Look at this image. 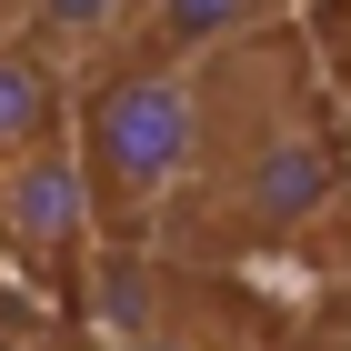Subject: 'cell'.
Instances as JSON below:
<instances>
[{"instance_id":"5","label":"cell","mask_w":351,"mask_h":351,"mask_svg":"<svg viewBox=\"0 0 351 351\" xmlns=\"http://www.w3.org/2000/svg\"><path fill=\"white\" fill-rule=\"evenodd\" d=\"M261 30H281V0H151L141 10V51L221 60V51H241V40H261Z\"/></svg>"},{"instance_id":"8","label":"cell","mask_w":351,"mask_h":351,"mask_svg":"<svg viewBox=\"0 0 351 351\" xmlns=\"http://www.w3.org/2000/svg\"><path fill=\"white\" fill-rule=\"evenodd\" d=\"M341 51H351V0H341Z\"/></svg>"},{"instance_id":"2","label":"cell","mask_w":351,"mask_h":351,"mask_svg":"<svg viewBox=\"0 0 351 351\" xmlns=\"http://www.w3.org/2000/svg\"><path fill=\"white\" fill-rule=\"evenodd\" d=\"M201 131H211V101H201V60H161L131 51L81 81V121H71V151L90 171V201H101L110 241H161L171 211L201 181Z\"/></svg>"},{"instance_id":"6","label":"cell","mask_w":351,"mask_h":351,"mask_svg":"<svg viewBox=\"0 0 351 351\" xmlns=\"http://www.w3.org/2000/svg\"><path fill=\"white\" fill-rule=\"evenodd\" d=\"M141 10H151V0H21V21L40 30V40H51L81 81L141 51Z\"/></svg>"},{"instance_id":"4","label":"cell","mask_w":351,"mask_h":351,"mask_svg":"<svg viewBox=\"0 0 351 351\" xmlns=\"http://www.w3.org/2000/svg\"><path fill=\"white\" fill-rule=\"evenodd\" d=\"M71 121H81V71L30 21H0V161H30V151L71 141Z\"/></svg>"},{"instance_id":"1","label":"cell","mask_w":351,"mask_h":351,"mask_svg":"<svg viewBox=\"0 0 351 351\" xmlns=\"http://www.w3.org/2000/svg\"><path fill=\"white\" fill-rule=\"evenodd\" d=\"M201 101H211L201 181H191V201L171 211L161 241L211 251V261L221 251H301L351 201V171H341V141H331L301 30L281 21L241 51L201 60Z\"/></svg>"},{"instance_id":"7","label":"cell","mask_w":351,"mask_h":351,"mask_svg":"<svg viewBox=\"0 0 351 351\" xmlns=\"http://www.w3.org/2000/svg\"><path fill=\"white\" fill-rule=\"evenodd\" d=\"M101 351H211V341H201V331H181V311H131Z\"/></svg>"},{"instance_id":"3","label":"cell","mask_w":351,"mask_h":351,"mask_svg":"<svg viewBox=\"0 0 351 351\" xmlns=\"http://www.w3.org/2000/svg\"><path fill=\"white\" fill-rule=\"evenodd\" d=\"M0 251L21 271H40V281H90V261L110 251L90 171L71 141L30 151V161H0Z\"/></svg>"}]
</instances>
